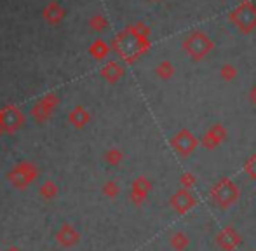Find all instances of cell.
<instances>
[{"instance_id": "ba28073f", "label": "cell", "mask_w": 256, "mask_h": 251, "mask_svg": "<svg viewBox=\"0 0 256 251\" xmlns=\"http://www.w3.org/2000/svg\"><path fill=\"white\" fill-rule=\"evenodd\" d=\"M7 251H20V250H18V248H9Z\"/></svg>"}, {"instance_id": "7a4b0ae2", "label": "cell", "mask_w": 256, "mask_h": 251, "mask_svg": "<svg viewBox=\"0 0 256 251\" xmlns=\"http://www.w3.org/2000/svg\"><path fill=\"white\" fill-rule=\"evenodd\" d=\"M78 239H80V234L72 224H63L56 232V242L60 246H63V248L75 246L78 242Z\"/></svg>"}, {"instance_id": "8992f818", "label": "cell", "mask_w": 256, "mask_h": 251, "mask_svg": "<svg viewBox=\"0 0 256 251\" xmlns=\"http://www.w3.org/2000/svg\"><path fill=\"white\" fill-rule=\"evenodd\" d=\"M103 192H104V196H108V197H115L118 194V185L115 184V182H106V184L103 185Z\"/></svg>"}, {"instance_id": "5b68a950", "label": "cell", "mask_w": 256, "mask_h": 251, "mask_svg": "<svg viewBox=\"0 0 256 251\" xmlns=\"http://www.w3.org/2000/svg\"><path fill=\"white\" fill-rule=\"evenodd\" d=\"M88 120V114L84 112V110L80 108V106H77V108L74 110V112L70 114V122H74L77 128H80L82 124Z\"/></svg>"}, {"instance_id": "6da1fadb", "label": "cell", "mask_w": 256, "mask_h": 251, "mask_svg": "<svg viewBox=\"0 0 256 251\" xmlns=\"http://www.w3.org/2000/svg\"><path fill=\"white\" fill-rule=\"evenodd\" d=\"M38 176V170L34 162L30 160H21L16 166H12V170L7 173V180L18 190H24L30 184H34Z\"/></svg>"}, {"instance_id": "52a82bcc", "label": "cell", "mask_w": 256, "mask_h": 251, "mask_svg": "<svg viewBox=\"0 0 256 251\" xmlns=\"http://www.w3.org/2000/svg\"><path fill=\"white\" fill-rule=\"evenodd\" d=\"M118 159H120V154L115 152V150H112V152H108V154H106V160H108L110 164L118 162Z\"/></svg>"}, {"instance_id": "3957f363", "label": "cell", "mask_w": 256, "mask_h": 251, "mask_svg": "<svg viewBox=\"0 0 256 251\" xmlns=\"http://www.w3.org/2000/svg\"><path fill=\"white\" fill-rule=\"evenodd\" d=\"M234 197H236V188H234V185L222 184L218 187V192H216V199L218 200H222V202H230V200H234Z\"/></svg>"}, {"instance_id": "277c9868", "label": "cell", "mask_w": 256, "mask_h": 251, "mask_svg": "<svg viewBox=\"0 0 256 251\" xmlns=\"http://www.w3.org/2000/svg\"><path fill=\"white\" fill-rule=\"evenodd\" d=\"M58 192H60V188H58V185L51 180L44 182V184H40V187H38V194H40L44 199H54V197L58 196Z\"/></svg>"}]
</instances>
